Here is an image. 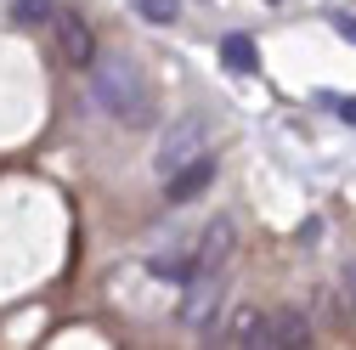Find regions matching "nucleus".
Wrapping results in <instances>:
<instances>
[{
	"mask_svg": "<svg viewBox=\"0 0 356 350\" xmlns=\"http://www.w3.org/2000/svg\"><path fill=\"white\" fill-rule=\"evenodd\" d=\"M91 102H97V113L124 119V124H147L153 119V91H147L142 68L130 62V57L91 62Z\"/></svg>",
	"mask_w": 356,
	"mask_h": 350,
	"instance_id": "1",
	"label": "nucleus"
},
{
	"mask_svg": "<svg viewBox=\"0 0 356 350\" xmlns=\"http://www.w3.org/2000/svg\"><path fill=\"white\" fill-rule=\"evenodd\" d=\"M198 153H209V119H204V113H181L175 124H164V136H159L153 175L164 181V175H175L181 164H193Z\"/></svg>",
	"mask_w": 356,
	"mask_h": 350,
	"instance_id": "2",
	"label": "nucleus"
},
{
	"mask_svg": "<svg viewBox=\"0 0 356 350\" xmlns=\"http://www.w3.org/2000/svg\"><path fill=\"white\" fill-rule=\"evenodd\" d=\"M232 249H238V221L232 215H215L198 232V243H193V272H227Z\"/></svg>",
	"mask_w": 356,
	"mask_h": 350,
	"instance_id": "3",
	"label": "nucleus"
},
{
	"mask_svg": "<svg viewBox=\"0 0 356 350\" xmlns=\"http://www.w3.org/2000/svg\"><path fill=\"white\" fill-rule=\"evenodd\" d=\"M215 175H220V164H215L209 153H198L193 164H181L175 175H164V203H175V209H181V203H193L198 192H209V181H215Z\"/></svg>",
	"mask_w": 356,
	"mask_h": 350,
	"instance_id": "4",
	"label": "nucleus"
},
{
	"mask_svg": "<svg viewBox=\"0 0 356 350\" xmlns=\"http://www.w3.org/2000/svg\"><path fill=\"white\" fill-rule=\"evenodd\" d=\"M215 311H220V272H193L187 277V299H181L187 328H209Z\"/></svg>",
	"mask_w": 356,
	"mask_h": 350,
	"instance_id": "5",
	"label": "nucleus"
},
{
	"mask_svg": "<svg viewBox=\"0 0 356 350\" xmlns=\"http://www.w3.org/2000/svg\"><path fill=\"white\" fill-rule=\"evenodd\" d=\"M305 344H311V322L289 305V311H277L272 322H266V344L260 350H305Z\"/></svg>",
	"mask_w": 356,
	"mask_h": 350,
	"instance_id": "6",
	"label": "nucleus"
},
{
	"mask_svg": "<svg viewBox=\"0 0 356 350\" xmlns=\"http://www.w3.org/2000/svg\"><path fill=\"white\" fill-rule=\"evenodd\" d=\"M57 40H63V57L74 68L97 62V40H91V28H85V17H57Z\"/></svg>",
	"mask_w": 356,
	"mask_h": 350,
	"instance_id": "7",
	"label": "nucleus"
},
{
	"mask_svg": "<svg viewBox=\"0 0 356 350\" xmlns=\"http://www.w3.org/2000/svg\"><path fill=\"white\" fill-rule=\"evenodd\" d=\"M266 311H254V305H238V317H232V328H227V339L220 344H266Z\"/></svg>",
	"mask_w": 356,
	"mask_h": 350,
	"instance_id": "8",
	"label": "nucleus"
},
{
	"mask_svg": "<svg viewBox=\"0 0 356 350\" xmlns=\"http://www.w3.org/2000/svg\"><path fill=\"white\" fill-rule=\"evenodd\" d=\"M220 57H227L232 74H254V62H260V51H254L249 34H227V40H220Z\"/></svg>",
	"mask_w": 356,
	"mask_h": 350,
	"instance_id": "9",
	"label": "nucleus"
},
{
	"mask_svg": "<svg viewBox=\"0 0 356 350\" xmlns=\"http://www.w3.org/2000/svg\"><path fill=\"white\" fill-rule=\"evenodd\" d=\"M130 6H136V17L153 23V28H170L175 17H181V0H130Z\"/></svg>",
	"mask_w": 356,
	"mask_h": 350,
	"instance_id": "10",
	"label": "nucleus"
},
{
	"mask_svg": "<svg viewBox=\"0 0 356 350\" xmlns=\"http://www.w3.org/2000/svg\"><path fill=\"white\" fill-rule=\"evenodd\" d=\"M12 12H17V23H46L51 0H12Z\"/></svg>",
	"mask_w": 356,
	"mask_h": 350,
	"instance_id": "11",
	"label": "nucleus"
},
{
	"mask_svg": "<svg viewBox=\"0 0 356 350\" xmlns=\"http://www.w3.org/2000/svg\"><path fill=\"white\" fill-rule=\"evenodd\" d=\"M339 294H345V311L356 317V260H345V272H339Z\"/></svg>",
	"mask_w": 356,
	"mask_h": 350,
	"instance_id": "12",
	"label": "nucleus"
},
{
	"mask_svg": "<svg viewBox=\"0 0 356 350\" xmlns=\"http://www.w3.org/2000/svg\"><path fill=\"white\" fill-rule=\"evenodd\" d=\"M334 113H339L345 124H356V97H339V102H334Z\"/></svg>",
	"mask_w": 356,
	"mask_h": 350,
	"instance_id": "13",
	"label": "nucleus"
},
{
	"mask_svg": "<svg viewBox=\"0 0 356 350\" xmlns=\"http://www.w3.org/2000/svg\"><path fill=\"white\" fill-rule=\"evenodd\" d=\"M334 28H339V34L350 40V46H356V17H345V12H339V17H334Z\"/></svg>",
	"mask_w": 356,
	"mask_h": 350,
	"instance_id": "14",
	"label": "nucleus"
}]
</instances>
